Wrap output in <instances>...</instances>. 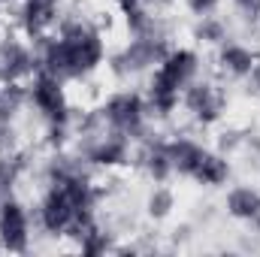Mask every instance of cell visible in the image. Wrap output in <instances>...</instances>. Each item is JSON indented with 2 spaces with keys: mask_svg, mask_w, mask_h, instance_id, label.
Masks as SVG:
<instances>
[{
  "mask_svg": "<svg viewBox=\"0 0 260 257\" xmlns=\"http://www.w3.org/2000/svg\"><path fill=\"white\" fill-rule=\"evenodd\" d=\"M191 176H194L197 182H203V185H218V182L227 179V164H224L221 157L203 151L200 160H197V167L191 170Z\"/></svg>",
  "mask_w": 260,
  "mask_h": 257,
  "instance_id": "7a4b0ae2",
  "label": "cell"
},
{
  "mask_svg": "<svg viewBox=\"0 0 260 257\" xmlns=\"http://www.w3.org/2000/svg\"><path fill=\"white\" fill-rule=\"evenodd\" d=\"M170 194H157V197H151V212H157V215H164L167 209H170Z\"/></svg>",
  "mask_w": 260,
  "mask_h": 257,
  "instance_id": "5b68a950",
  "label": "cell"
},
{
  "mask_svg": "<svg viewBox=\"0 0 260 257\" xmlns=\"http://www.w3.org/2000/svg\"><path fill=\"white\" fill-rule=\"evenodd\" d=\"M236 3H239L245 12H251V15H254V12H260V0H236Z\"/></svg>",
  "mask_w": 260,
  "mask_h": 257,
  "instance_id": "8992f818",
  "label": "cell"
},
{
  "mask_svg": "<svg viewBox=\"0 0 260 257\" xmlns=\"http://www.w3.org/2000/svg\"><path fill=\"white\" fill-rule=\"evenodd\" d=\"M227 206H230V212L239 215V218H254V215H260V197L251 191V188L233 191L230 200H227Z\"/></svg>",
  "mask_w": 260,
  "mask_h": 257,
  "instance_id": "3957f363",
  "label": "cell"
},
{
  "mask_svg": "<svg viewBox=\"0 0 260 257\" xmlns=\"http://www.w3.org/2000/svg\"><path fill=\"white\" fill-rule=\"evenodd\" d=\"M0 236L9 248L21 251L24 242H27V218L21 212V206L15 203H6L3 206V215H0Z\"/></svg>",
  "mask_w": 260,
  "mask_h": 257,
  "instance_id": "6da1fadb",
  "label": "cell"
},
{
  "mask_svg": "<svg viewBox=\"0 0 260 257\" xmlns=\"http://www.w3.org/2000/svg\"><path fill=\"white\" fill-rule=\"evenodd\" d=\"M224 64H227V70H233V73H251L254 70V58H251L248 49L227 46L224 49Z\"/></svg>",
  "mask_w": 260,
  "mask_h": 257,
  "instance_id": "277c9868",
  "label": "cell"
}]
</instances>
